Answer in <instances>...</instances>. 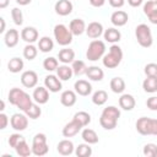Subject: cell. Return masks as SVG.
I'll return each instance as SVG.
<instances>
[{"instance_id":"12","label":"cell","mask_w":157,"mask_h":157,"mask_svg":"<svg viewBox=\"0 0 157 157\" xmlns=\"http://www.w3.org/2000/svg\"><path fill=\"white\" fill-rule=\"evenodd\" d=\"M103 26L101 22H97V21H93L91 23H88V26L86 27V34L92 38V39H97L99 38L102 34H103Z\"/></svg>"},{"instance_id":"34","label":"cell","mask_w":157,"mask_h":157,"mask_svg":"<svg viewBox=\"0 0 157 157\" xmlns=\"http://www.w3.org/2000/svg\"><path fill=\"white\" fill-rule=\"evenodd\" d=\"M75 155L77 157H90L92 155V147L87 142L86 144H80L75 148Z\"/></svg>"},{"instance_id":"26","label":"cell","mask_w":157,"mask_h":157,"mask_svg":"<svg viewBox=\"0 0 157 157\" xmlns=\"http://www.w3.org/2000/svg\"><path fill=\"white\" fill-rule=\"evenodd\" d=\"M103 36H104V39H105L107 42L113 43V44H114V43H118V42L120 40V38H121L120 31L117 29V28H114V27L105 29L104 33H103Z\"/></svg>"},{"instance_id":"27","label":"cell","mask_w":157,"mask_h":157,"mask_svg":"<svg viewBox=\"0 0 157 157\" xmlns=\"http://www.w3.org/2000/svg\"><path fill=\"white\" fill-rule=\"evenodd\" d=\"M142 88L147 93L157 92V76H147L142 82Z\"/></svg>"},{"instance_id":"43","label":"cell","mask_w":157,"mask_h":157,"mask_svg":"<svg viewBox=\"0 0 157 157\" xmlns=\"http://www.w3.org/2000/svg\"><path fill=\"white\" fill-rule=\"evenodd\" d=\"M23 140H25V137L21 134H12L9 137V145H10V147L16 148L18 146V144H21Z\"/></svg>"},{"instance_id":"16","label":"cell","mask_w":157,"mask_h":157,"mask_svg":"<svg viewBox=\"0 0 157 157\" xmlns=\"http://www.w3.org/2000/svg\"><path fill=\"white\" fill-rule=\"evenodd\" d=\"M74 88H75V92L82 97H87L92 92V86L86 80H77L74 85Z\"/></svg>"},{"instance_id":"29","label":"cell","mask_w":157,"mask_h":157,"mask_svg":"<svg viewBox=\"0 0 157 157\" xmlns=\"http://www.w3.org/2000/svg\"><path fill=\"white\" fill-rule=\"evenodd\" d=\"M53 48H54V42H53V39L50 37L44 36V37L39 38V40H38V49L42 53H49V52L53 50Z\"/></svg>"},{"instance_id":"33","label":"cell","mask_w":157,"mask_h":157,"mask_svg":"<svg viewBox=\"0 0 157 157\" xmlns=\"http://www.w3.org/2000/svg\"><path fill=\"white\" fill-rule=\"evenodd\" d=\"M108 99V93L104 90H98L92 94V102L96 105H103Z\"/></svg>"},{"instance_id":"53","label":"cell","mask_w":157,"mask_h":157,"mask_svg":"<svg viewBox=\"0 0 157 157\" xmlns=\"http://www.w3.org/2000/svg\"><path fill=\"white\" fill-rule=\"evenodd\" d=\"M9 5V0H0V9H5Z\"/></svg>"},{"instance_id":"6","label":"cell","mask_w":157,"mask_h":157,"mask_svg":"<svg viewBox=\"0 0 157 157\" xmlns=\"http://www.w3.org/2000/svg\"><path fill=\"white\" fill-rule=\"evenodd\" d=\"M104 53H105L104 42L99 40V39H93L88 44V48H87V52H86V58L90 61H97L101 58H103Z\"/></svg>"},{"instance_id":"55","label":"cell","mask_w":157,"mask_h":157,"mask_svg":"<svg viewBox=\"0 0 157 157\" xmlns=\"http://www.w3.org/2000/svg\"><path fill=\"white\" fill-rule=\"evenodd\" d=\"M4 109H5V102H4V101H1V108H0V110L2 112Z\"/></svg>"},{"instance_id":"37","label":"cell","mask_w":157,"mask_h":157,"mask_svg":"<svg viewBox=\"0 0 157 157\" xmlns=\"http://www.w3.org/2000/svg\"><path fill=\"white\" fill-rule=\"evenodd\" d=\"M25 114H26L29 119H38V118L40 117V114H42V109H40V107L38 105V103H33V104L25 112Z\"/></svg>"},{"instance_id":"50","label":"cell","mask_w":157,"mask_h":157,"mask_svg":"<svg viewBox=\"0 0 157 157\" xmlns=\"http://www.w3.org/2000/svg\"><path fill=\"white\" fill-rule=\"evenodd\" d=\"M147 17H148V21H150L151 23H153V25H157V11H155V12L150 13Z\"/></svg>"},{"instance_id":"35","label":"cell","mask_w":157,"mask_h":157,"mask_svg":"<svg viewBox=\"0 0 157 157\" xmlns=\"http://www.w3.org/2000/svg\"><path fill=\"white\" fill-rule=\"evenodd\" d=\"M72 71H74V75L76 76H82V75H86V71H87V66L85 64V61L82 60H74L72 61Z\"/></svg>"},{"instance_id":"4","label":"cell","mask_w":157,"mask_h":157,"mask_svg":"<svg viewBox=\"0 0 157 157\" xmlns=\"http://www.w3.org/2000/svg\"><path fill=\"white\" fill-rule=\"evenodd\" d=\"M136 130L141 135H156L157 136V119L141 117L136 120Z\"/></svg>"},{"instance_id":"14","label":"cell","mask_w":157,"mask_h":157,"mask_svg":"<svg viewBox=\"0 0 157 157\" xmlns=\"http://www.w3.org/2000/svg\"><path fill=\"white\" fill-rule=\"evenodd\" d=\"M82 128H83V126H82L77 120H75V119L72 118V120L69 121V123L63 128V135H64L65 137H72V136H75L76 134H78V131H80Z\"/></svg>"},{"instance_id":"5","label":"cell","mask_w":157,"mask_h":157,"mask_svg":"<svg viewBox=\"0 0 157 157\" xmlns=\"http://www.w3.org/2000/svg\"><path fill=\"white\" fill-rule=\"evenodd\" d=\"M135 37L137 39V43L144 48H150L152 45V43H153L151 28L145 23H140L139 26H136Z\"/></svg>"},{"instance_id":"19","label":"cell","mask_w":157,"mask_h":157,"mask_svg":"<svg viewBox=\"0 0 157 157\" xmlns=\"http://www.w3.org/2000/svg\"><path fill=\"white\" fill-rule=\"evenodd\" d=\"M21 38L28 44H32L38 39V31L34 27H25L21 31Z\"/></svg>"},{"instance_id":"48","label":"cell","mask_w":157,"mask_h":157,"mask_svg":"<svg viewBox=\"0 0 157 157\" xmlns=\"http://www.w3.org/2000/svg\"><path fill=\"white\" fill-rule=\"evenodd\" d=\"M108 1H109V5L112 7H115V9L123 7L125 4V0H108Z\"/></svg>"},{"instance_id":"18","label":"cell","mask_w":157,"mask_h":157,"mask_svg":"<svg viewBox=\"0 0 157 157\" xmlns=\"http://www.w3.org/2000/svg\"><path fill=\"white\" fill-rule=\"evenodd\" d=\"M18 39H20V33L15 28H10L5 33V37H4V42H5L6 47H9V48L16 47L17 43H18Z\"/></svg>"},{"instance_id":"13","label":"cell","mask_w":157,"mask_h":157,"mask_svg":"<svg viewBox=\"0 0 157 157\" xmlns=\"http://www.w3.org/2000/svg\"><path fill=\"white\" fill-rule=\"evenodd\" d=\"M32 97H33V101L36 103H38V104H45L49 101V90L47 87L39 86V87L34 88Z\"/></svg>"},{"instance_id":"20","label":"cell","mask_w":157,"mask_h":157,"mask_svg":"<svg viewBox=\"0 0 157 157\" xmlns=\"http://www.w3.org/2000/svg\"><path fill=\"white\" fill-rule=\"evenodd\" d=\"M74 150H75V147H74L72 141H70L67 139L59 141V144L56 146V151L61 156H70L71 153H74Z\"/></svg>"},{"instance_id":"32","label":"cell","mask_w":157,"mask_h":157,"mask_svg":"<svg viewBox=\"0 0 157 157\" xmlns=\"http://www.w3.org/2000/svg\"><path fill=\"white\" fill-rule=\"evenodd\" d=\"M109 86L114 93H123L125 90V81L121 77H113Z\"/></svg>"},{"instance_id":"51","label":"cell","mask_w":157,"mask_h":157,"mask_svg":"<svg viewBox=\"0 0 157 157\" xmlns=\"http://www.w3.org/2000/svg\"><path fill=\"white\" fill-rule=\"evenodd\" d=\"M128 2H129L130 6H132V7H137V6H140V5L144 2V0H128Z\"/></svg>"},{"instance_id":"25","label":"cell","mask_w":157,"mask_h":157,"mask_svg":"<svg viewBox=\"0 0 157 157\" xmlns=\"http://www.w3.org/2000/svg\"><path fill=\"white\" fill-rule=\"evenodd\" d=\"M81 137H82V140L85 142H87L90 145H94V144H97L99 141V137H98L97 132L93 129H90V128H86V129L82 130Z\"/></svg>"},{"instance_id":"39","label":"cell","mask_w":157,"mask_h":157,"mask_svg":"<svg viewBox=\"0 0 157 157\" xmlns=\"http://www.w3.org/2000/svg\"><path fill=\"white\" fill-rule=\"evenodd\" d=\"M58 66H59V61H58V59L54 58V56L45 58L44 61H43V67H44V70H47V71H54V70L58 69Z\"/></svg>"},{"instance_id":"1","label":"cell","mask_w":157,"mask_h":157,"mask_svg":"<svg viewBox=\"0 0 157 157\" xmlns=\"http://www.w3.org/2000/svg\"><path fill=\"white\" fill-rule=\"evenodd\" d=\"M7 98H9V102L12 105L17 107L22 112H26L33 104V102H32L33 97H31L28 93H26L23 90L18 88V87L11 88L10 92H9V97Z\"/></svg>"},{"instance_id":"2","label":"cell","mask_w":157,"mask_h":157,"mask_svg":"<svg viewBox=\"0 0 157 157\" xmlns=\"http://www.w3.org/2000/svg\"><path fill=\"white\" fill-rule=\"evenodd\" d=\"M119 118H120V110L114 105H108L103 109L101 114L99 124L105 130H113L114 128H117Z\"/></svg>"},{"instance_id":"38","label":"cell","mask_w":157,"mask_h":157,"mask_svg":"<svg viewBox=\"0 0 157 157\" xmlns=\"http://www.w3.org/2000/svg\"><path fill=\"white\" fill-rule=\"evenodd\" d=\"M74 119H75V120H77L82 126H87V125L91 123V115H90L87 112H83V110L75 113Z\"/></svg>"},{"instance_id":"44","label":"cell","mask_w":157,"mask_h":157,"mask_svg":"<svg viewBox=\"0 0 157 157\" xmlns=\"http://www.w3.org/2000/svg\"><path fill=\"white\" fill-rule=\"evenodd\" d=\"M155 11H157V0H150L144 5V13L146 16H148Z\"/></svg>"},{"instance_id":"45","label":"cell","mask_w":157,"mask_h":157,"mask_svg":"<svg viewBox=\"0 0 157 157\" xmlns=\"http://www.w3.org/2000/svg\"><path fill=\"white\" fill-rule=\"evenodd\" d=\"M145 74L146 76H157V64L155 63H148L145 66Z\"/></svg>"},{"instance_id":"52","label":"cell","mask_w":157,"mask_h":157,"mask_svg":"<svg viewBox=\"0 0 157 157\" xmlns=\"http://www.w3.org/2000/svg\"><path fill=\"white\" fill-rule=\"evenodd\" d=\"M31 1H32V0H16V2H17L18 5H21V6H26V5L31 4Z\"/></svg>"},{"instance_id":"30","label":"cell","mask_w":157,"mask_h":157,"mask_svg":"<svg viewBox=\"0 0 157 157\" xmlns=\"http://www.w3.org/2000/svg\"><path fill=\"white\" fill-rule=\"evenodd\" d=\"M58 58H59V61H61L63 64H70L75 59V52L70 48H64L59 52Z\"/></svg>"},{"instance_id":"42","label":"cell","mask_w":157,"mask_h":157,"mask_svg":"<svg viewBox=\"0 0 157 157\" xmlns=\"http://www.w3.org/2000/svg\"><path fill=\"white\" fill-rule=\"evenodd\" d=\"M11 17H12L15 25L21 26L23 23V13H22V11L18 7H13L11 10Z\"/></svg>"},{"instance_id":"3","label":"cell","mask_w":157,"mask_h":157,"mask_svg":"<svg viewBox=\"0 0 157 157\" xmlns=\"http://www.w3.org/2000/svg\"><path fill=\"white\" fill-rule=\"evenodd\" d=\"M123 60V50L119 45L113 44L109 48V52L103 55V65L107 69H115Z\"/></svg>"},{"instance_id":"7","label":"cell","mask_w":157,"mask_h":157,"mask_svg":"<svg viewBox=\"0 0 157 157\" xmlns=\"http://www.w3.org/2000/svg\"><path fill=\"white\" fill-rule=\"evenodd\" d=\"M53 33H54V38H55V40H56V43L59 45L66 47L72 42V36L74 34L71 33L70 28H67L63 23L56 25L54 27V29H53Z\"/></svg>"},{"instance_id":"11","label":"cell","mask_w":157,"mask_h":157,"mask_svg":"<svg viewBox=\"0 0 157 157\" xmlns=\"http://www.w3.org/2000/svg\"><path fill=\"white\" fill-rule=\"evenodd\" d=\"M44 86L49 90V92H53V93H56L59 92L63 86H61V80L55 76V75H48L44 77Z\"/></svg>"},{"instance_id":"41","label":"cell","mask_w":157,"mask_h":157,"mask_svg":"<svg viewBox=\"0 0 157 157\" xmlns=\"http://www.w3.org/2000/svg\"><path fill=\"white\" fill-rule=\"evenodd\" d=\"M142 153L146 157H157V145L156 144H146L144 146Z\"/></svg>"},{"instance_id":"9","label":"cell","mask_w":157,"mask_h":157,"mask_svg":"<svg viewBox=\"0 0 157 157\" xmlns=\"http://www.w3.org/2000/svg\"><path fill=\"white\" fill-rule=\"evenodd\" d=\"M10 124H11V126H12L13 130H16V131H23L28 126V117L26 114L15 113L10 118Z\"/></svg>"},{"instance_id":"36","label":"cell","mask_w":157,"mask_h":157,"mask_svg":"<svg viewBox=\"0 0 157 157\" xmlns=\"http://www.w3.org/2000/svg\"><path fill=\"white\" fill-rule=\"evenodd\" d=\"M16 150V153L21 157H28L31 156L33 152H32V147L28 146V144L26 142V140H23L21 144H18V146L15 148Z\"/></svg>"},{"instance_id":"49","label":"cell","mask_w":157,"mask_h":157,"mask_svg":"<svg viewBox=\"0 0 157 157\" xmlns=\"http://www.w3.org/2000/svg\"><path fill=\"white\" fill-rule=\"evenodd\" d=\"M105 0H90V4L94 7H102L104 5Z\"/></svg>"},{"instance_id":"40","label":"cell","mask_w":157,"mask_h":157,"mask_svg":"<svg viewBox=\"0 0 157 157\" xmlns=\"http://www.w3.org/2000/svg\"><path fill=\"white\" fill-rule=\"evenodd\" d=\"M38 54V49L33 45V44H27L23 48V56L27 60H33Z\"/></svg>"},{"instance_id":"46","label":"cell","mask_w":157,"mask_h":157,"mask_svg":"<svg viewBox=\"0 0 157 157\" xmlns=\"http://www.w3.org/2000/svg\"><path fill=\"white\" fill-rule=\"evenodd\" d=\"M146 105H147V108L151 109V110H157V97H156V96H152V97L147 98Z\"/></svg>"},{"instance_id":"21","label":"cell","mask_w":157,"mask_h":157,"mask_svg":"<svg viewBox=\"0 0 157 157\" xmlns=\"http://www.w3.org/2000/svg\"><path fill=\"white\" fill-rule=\"evenodd\" d=\"M69 28L74 36H81L83 32H86V23L81 18H74L70 22Z\"/></svg>"},{"instance_id":"15","label":"cell","mask_w":157,"mask_h":157,"mask_svg":"<svg viewBox=\"0 0 157 157\" xmlns=\"http://www.w3.org/2000/svg\"><path fill=\"white\" fill-rule=\"evenodd\" d=\"M54 9H55V12L58 15H60V16H67V15H70L72 12L74 6H72V2L70 0H59V1L55 2Z\"/></svg>"},{"instance_id":"31","label":"cell","mask_w":157,"mask_h":157,"mask_svg":"<svg viewBox=\"0 0 157 157\" xmlns=\"http://www.w3.org/2000/svg\"><path fill=\"white\" fill-rule=\"evenodd\" d=\"M23 66H25V63H23V60L20 59V58H12V59H10V61L7 63V69H9V71L12 72V74H17V72L22 71Z\"/></svg>"},{"instance_id":"54","label":"cell","mask_w":157,"mask_h":157,"mask_svg":"<svg viewBox=\"0 0 157 157\" xmlns=\"http://www.w3.org/2000/svg\"><path fill=\"white\" fill-rule=\"evenodd\" d=\"M0 22H1V28H0V33H4L5 31V20L2 17H0Z\"/></svg>"},{"instance_id":"8","label":"cell","mask_w":157,"mask_h":157,"mask_svg":"<svg viewBox=\"0 0 157 157\" xmlns=\"http://www.w3.org/2000/svg\"><path fill=\"white\" fill-rule=\"evenodd\" d=\"M32 152L34 156H44L48 153L49 147H48V142H47V136L43 132H38L34 135L33 141H32Z\"/></svg>"},{"instance_id":"17","label":"cell","mask_w":157,"mask_h":157,"mask_svg":"<svg viewBox=\"0 0 157 157\" xmlns=\"http://www.w3.org/2000/svg\"><path fill=\"white\" fill-rule=\"evenodd\" d=\"M128 20H129V16H128V13H126L125 11H123V10H117V11H114V12L112 13V16H110V22H112L114 26H117V27H121V26L126 25Z\"/></svg>"},{"instance_id":"22","label":"cell","mask_w":157,"mask_h":157,"mask_svg":"<svg viewBox=\"0 0 157 157\" xmlns=\"http://www.w3.org/2000/svg\"><path fill=\"white\" fill-rule=\"evenodd\" d=\"M77 101V97H76V92L75 91H71V90H66L61 93L60 96V102L64 107H72Z\"/></svg>"},{"instance_id":"10","label":"cell","mask_w":157,"mask_h":157,"mask_svg":"<svg viewBox=\"0 0 157 157\" xmlns=\"http://www.w3.org/2000/svg\"><path fill=\"white\" fill-rule=\"evenodd\" d=\"M21 83L27 88H33L38 83V75L33 70L23 71L21 75Z\"/></svg>"},{"instance_id":"23","label":"cell","mask_w":157,"mask_h":157,"mask_svg":"<svg viewBox=\"0 0 157 157\" xmlns=\"http://www.w3.org/2000/svg\"><path fill=\"white\" fill-rule=\"evenodd\" d=\"M135 104H136V102H135L134 96H131L129 93H124L119 98V105L124 110H132L135 108Z\"/></svg>"},{"instance_id":"47","label":"cell","mask_w":157,"mask_h":157,"mask_svg":"<svg viewBox=\"0 0 157 157\" xmlns=\"http://www.w3.org/2000/svg\"><path fill=\"white\" fill-rule=\"evenodd\" d=\"M0 121H1L0 129L4 130V129L7 126V123H9V118H7V115H6L5 113H1V114H0Z\"/></svg>"},{"instance_id":"24","label":"cell","mask_w":157,"mask_h":157,"mask_svg":"<svg viewBox=\"0 0 157 157\" xmlns=\"http://www.w3.org/2000/svg\"><path fill=\"white\" fill-rule=\"evenodd\" d=\"M86 75L90 80L92 81H102L103 77H104V71L99 67V66H88L87 67V71H86Z\"/></svg>"},{"instance_id":"28","label":"cell","mask_w":157,"mask_h":157,"mask_svg":"<svg viewBox=\"0 0 157 157\" xmlns=\"http://www.w3.org/2000/svg\"><path fill=\"white\" fill-rule=\"evenodd\" d=\"M74 75L72 67H70L67 64H64L61 66H58L56 69V76L61 80V81H67L71 78V76Z\"/></svg>"}]
</instances>
